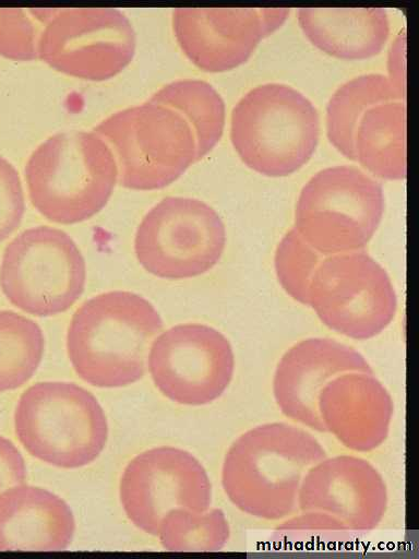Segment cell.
Instances as JSON below:
<instances>
[{
    "instance_id": "6da1fadb",
    "label": "cell",
    "mask_w": 419,
    "mask_h": 559,
    "mask_svg": "<svg viewBox=\"0 0 419 559\" xmlns=\"http://www.w3.org/2000/svg\"><path fill=\"white\" fill-rule=\"evenodd\" d=\"M327 456L308 430L275 421L253 427L229 447L222 466L228 500L241 512L264 521L298 512V497L308 471Z\"/></svg>"
},
{
    "instance_id": "7a4b0ae2",
    "label": "cell",
    "mask_w": 419,
    "mask_h": 559,
    "mask_svg": "<svg viewBox=\"0 0 419 559\" xmlns=\"http://www.w3.org/2000/svg\"><path fill=\"white\" fill-rule=\"evenodd\" d=\"M163 319L145 297L111 290L84 301L67 332L72 368L86 383L113 389L133 384L145 373L147 355Z\"/></svg>"
},
{
    "instance_id": "3957f363",
    "label": "cell",
    "mask_w": 419,
    "mask_h": 559,
    "mask_svg": "<svg viewBox=\"0 0 419 559\" xmlns=\"http://www.w3.org/2000/svg\"><path fill=\"white\" fill-rule=\"evenodd\" d=\"M33 206L58 224L84 222L108 203L118 165L107 142L95 131L58 132L41 142L25 165Z\"/></svg>"
},
{
    "instance_id": "277c9868",
    "label": "cell",
    "mask_w": 419,
    "mask_h": 559,
    "mask_svg": "<svg viewBox=\"0 0 419 559\" xmlns=\"http://www.w3.org/2000/svg\"><path fill=\"white\" fill-rule=\"evenodd\" d=\"M320 134L312 102L283 83L246 93L232 109L230 139L242 162L268 177L288 176L311 158Z\"/></svg>"
},
{
    "instance_id": "5b68a950",
    "label": "cell",
    "mask_w": 419,
    "mask_h": 559,
    "mask_svg": "<svg viewBox=\"0 0 419 559\" xmlns=\"http://www.w3.org/2000/svg\"><path fill=\"white\" fill-rule=\"evenodd\" d=\"M14 431L37 460L60 468L93 463L108 440V423L97 399L68 381H41L27 388L14 411Z\"/></svg>"
},
{
    "instance_id": "8992f818",
    "label": "cell",
    "mask_w": 419,
    "mask_h": 559,
    "mask_svg": "<svg viewBox=\"0 0 419 559\" xmlns=\"http://www.w3.org/2000/svg\"><path fill=\"white\" fill-rule=\"evenodd\" d=\"M384 213L381 185L352 166L324 168L303 186L294 228L323 255L361 251Z\"/></svg>"
},
{
    "instance_id": "52a82bcc",
    "label": "cell",
    "mask_w": 419,
    "mask_h": 559,
    "mask_svg": "<svg viewBox=\"0 0 419 559\" xmlns=\"http://www.w3.org/2000/svg\"><path fill=\"white\" fill-rule=\"evenodd\" d=\"M110 146L120 183L133 190L161 189L196 160L194 134L176 110L147 100L116 111L95 127Z\"/></svg>"
},
{
    "instance_id": "ba28073f",
    "label": "cell",
    "mask_w": 419,
    "mask_h": 559,
    "mask_svg": "<svg viewBox=\"0 0 419 559\" xmlns=\"http://www.w3.org/2000/svg\"><path fill=\"white\" fill-rule=\"evenodd\" d=\"M85 259L62 229L34 226L16 235L0 261V288L11 305L35 317L65 312L82 296Z\"/></svg>"
},
{
    "instance_id": "9c48e42d",
    "label": "cell",
    "mask_w": 419,
    "mask_h": 559,
    "mask_svg": "<svg viewBox=\"0 0 419 559\" xmlns=\"http://www.w3.org/2000/svg\"><path fill=\"white\" fill-rule=\"evenodd\" d=\"M226 246V228L205 202L167 197L152 206L134 236V253L149 274L164 280H187L211 271Z\"/></svg>"
},
{
    "instance_id": "30bf717a",
    "label": "cell",
    "mask_w": 419,
    "mask_h": 559,
    "mask_svg": "<svg viewBox=\"0 0 419 559\" xmlns=\"http://www.w3.org/2000/svg\"><path fill=\"white\" fill-rule=\"evenodd\" d=\"M307 306L331 330L363 341L391 324L397 297L384 267L368 253L354 251L322 260L311 278Z\"/></svg>"
},
{
    "instance_id": "8fae6325",
    "label": "cell",
    "mask_w": 419,
    "mask_h": 559,
    "mask_svg": "<svg viewBox=\"0 0 419 559\" xmlns=\"http://www.w3.org/2000/svg\"><path fill=\"white\" fill-rule=\"evenodd\" d=\"M147 367L157 390L168 400L202 406L219 399L235 371L228 338L202 323L173 325L151 344Z\"/></svg>"
},
{
    "instance_id": "7c38bea8",
    "label": "cell",
    "mask_w": 419,
    "mask_h": 559,
    "mask_svg": "<svg viewBox=\"0 0 419 559\" xmlns=\"http://www.w3.org/2000/svg\"><path fill=\"white\" fill-rule=\"evenodd\" d=\"M135 46L132 24L117 9H57L41 29L37 53L60 72L101 81L130 63Z\"/></svg>"
},
{
    "instance_id": "4fadbf2b",
    "label": "cell",
    "mask_w": 419,
    "mask_h": 559,
    "mask_svg": "<svg viewBox=\"0 0 419 559\" xmlns=\"http://www.w3.org/2000/svg\"><path fill=\"white\" fill-rule=\"evenodd\" d=\"M119 497L129 521L157 536L159 523L170 510H208L212 485L206 469L190 452L158 447L137 454L127 464Z\"/></svg>"
},
{
    "instance_id": "5bb4252c",
    "label": "cell",
    "mask_w": 419,
    "mask_h": 559,
    "mask_svg": "<svg viewBox=\"0 0 419 559\" xmlns=\"http://www.w3.org/2000/svg\"><path fill=\"white\" fill-rule=\"evenodd\" d=\"M387 488L369 461L348 454L325 456L306 474L298 511H315L336 520L350 534L369 533L383 520Z\"/></svg>"
},
{
    "instance_id": "9a60e30c",
    "label": "cell",
    "mask_w": 419,
    "mask_h": 559,
    "mask_svg": "<svg viewBox=\"0 0 419 559\" xmlns=\"http://www.w3.org/2000/svg\"><path fill=\"white\" fill-rule=\"evenodd\" d=\"M287 9H176L172 25L187 57L210 72L248 60L260 40L286 20Z\"/></svg>"
},
{
    "instance_id": "2e32d148",
    "label": "cell",
    "mask_w": 419,
    "mask_h": 559,
    "mask_svg": "<svg viewBox=\"0 0 419 559\" xmlns=\"http://www.w3.org/2000/svg\"><path fill=\"white\" fill-rule=\"evenodd\" d=\"M373 372L354 347L328 337H310L292 345L274 372L273 394L289 419L325 432L319 412V396L334 378L347 372Z\"/></svg>"
},
{
    "instance_id": "e0dca14e",
    "label": "cell",
    "mask_w": 419,
    "mask_h": 559,
    "mask_svg": "<svg viewBox=\"0 0 419 559\" xmlns=\"http://www.w3.org/2000/svg\"><path fill=\"white\" fill-rule=\"evenodd\" d=\"M325 432L355 452H370L386 440L393 400L373 372H347L331 380L319 396Z\"/></svg>"
},
{
    "instance_id": "ac0fdd59",
    "label": "cell",
    "mask_w": 419,
    "mask_h": 559,
    "mask_svg": "<svg viewBox=\"0 0 419 559\" xmlns=\"http://www.w3.org/2000/svg\"><path fill=\"white\" fill-rule=\"evenodd\" d=\"M74 533L71 508L53 492L24 483L0 492V551H62Z\"/></svg>"
},
{
    "instance_id": "d6986e66",
    "label": "cell",
    "mask_w": 419,
    "mask_h": 559,
    "mask_svg": "<svg viewBox=\"0 0 419 559\" xmlns=\"http://www.w3.org/2000/svg\"><path fill=\"white\" fill-rule=\"evenodd\" d=\"M298 22L314 46L342 59L375 56L390 35L388 15L382 8H301Z\"/></svg>"
},
{
    "instance_id": "ffe728a7",
    "label": "cell",
    "mask_w": 419,
    "mask_h": 559,
    "mask_svg": "<svg viewBox=\"0 0 419 559\" xmlns=\"http://www.w3.org/2000/svg\"><path fill=\"white\" fill-rule=\"evenodd\" d=\"M355 158L372 175L399 180L406 177V105L391 100L369 108L354 138Z\"/></svg>"
},
{
    "instance_id": "44dd1931",
    "label": "cell",
    "mask_w": 419,
    "mask_h": 559,
    "mask_svg": "<svg viewBox=\"0 0 419 559\" xmlns=\"http://www.w3.org/2000/svg\"><path fill=\"white\" fill-rule=\"evenodd\" d=\"M403 99L404 95L383 74H363L345 82L326 106L330 142L347 158L356 160L354 138L363 114L378 104Z\"/></svg>"
},
{
    "instance_id": "7402d4cb",
    "label": "cell",
    "mask_w": 419,
    "mask_h": 559,
    "mask_svg": "<svg viewBox=\"0 0 419 559\" xmlns=\"http://www.w3.org/2000/svg\"><path fill=\"white\" fill-rule=\"evenodd\" d=\"M149 100L167 106L190 126L196 144V160L219 141L225 126V103L207 82L189 79L166 84Z\"/></svg>"
},
{
    "instance_id": "603a6c76",
    "label": "cell",
    "mask_w": 419,
    "mask_h": 559,
    "mask_svg": "<svg viewBox=\"0 0 419 559\" xmlns=\"http://www.w3.org/2000/svg\"><path fill=\"white\" fill-rule=\"evenodd\" d=\"M45 352L41 328L12 310H0V393L28 382Z\"/></svg>"
},
{
    "instance_id": "cb8c5ba5",
    "label": "cell",
    "mask_w": 419,
    "mask_h": 559,
    "mask_svg": "<svg viewBox=\"0 0 419 559\" xmlns=\"http://www.w3.org/2000/svg\"><path fill=\"white\" fill-rule=\"evenodd\" d=\"M157 536L168 551H218L229 540L230 526L220 509H173L161 519Z\"/></svg>"
},
{
    "instance_id": "d4e9b609",
    "label": "cell",
    "mask_w": 419,
    "mask_h": 559,
    "mask_svg": "<svg viewBox=\"0 0 419 559\" xmlns=\"http://www.w3.org/2000/svg\"><path fill=\"white\" fill-rule=\"evenodd\" d=\"M324 258L294 227L285 234L276 248L274 266L278 282L291 298L307 305L311 278Z\"/></svg>"
},
{
    "instance_id": "484cf974",
    "label": "cell",
    "mask_w": 419,
    "mask_h": 559,
    "mask_svg": "<svg viewBox=\"0 0 419 559\" xmlns=\"http://www.w3.org/2000/svg\"><path fill=\"white\" fill-rule=\"evenodd\" d=\"M57 9H0V55L14 60L38 57L41 29Z\"/></svg>"
},
{
    "instance_id": "4316f807",
    "label": "cell",
    "mask_w": 419,
    "mask_h": 559,
    "mask_svg": "<svg viewBox=\"0 0 419 559\" xmlns=\"http://www.w3.org/2000/svg\"><path fill=\"white\" fill-rule=\"evenodd\" d=\"M349 535L336 520L315 511H299L285 519L275 531L280 544L292 547L312 546L314 542H344Z\"/></svg>"
},
{
    "instance_id": "83f0119b",
    "label": "cell",
    "mask_w": 419,
    "mask_h": 559,
    "mask_svg": "<svg viewBox=\"0 0 419 559\" xmlns=\"http://www.w3.org/2000/svg\"><path fill=\"white\" fill-rule=\"evenodd\" d=\"M25 198L16 168L0 155V242L21 224Z\"/></svg>"
},
{
    "instance_id": "f1b7e54d",
    "label": "cell",
    "mask_w": 419,
    "mask_h": 559,
    "mask_svg": "<svg viewBox=\"0 0 419 559\" xmlns=\"http://www.w3.org/2000/svg\"><path fill=\"white\" fill-rule=\"evenodd\" d=\"M27 476L25 461L15 444L0 436V492L23 484Z\"/></svg>"
}]
</instances>
